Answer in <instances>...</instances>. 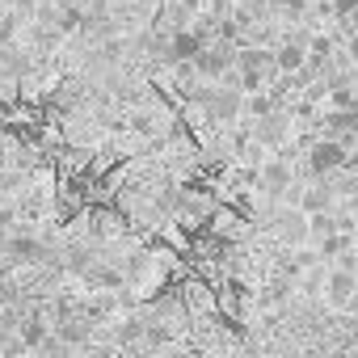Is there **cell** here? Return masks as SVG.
<instances>
[{
  "label": "cell",
  "mask_w": 358,
  "mask_h": 358,
  "mask_svg": "<svg viewBox=\"0 0 358 358\" xmlns=\"http://www.w3.org/2000/svg\"><path fill=\"white\" fill-rule=\"evenodd\" d=\"M354 295H358V270H354V262L350 266H333L324 274V303L337 308V312H345L354 303Z\"/></svg>",
  "instance_id": "6da1fadb"
},
{
  "label": "cell",
  "mask_w": 358,
  "mask_h": 358,
  "mask_svg": "<svg viewBox=\"0 0 358 358\" xmlns=\"http://www.w3.org/2000/svg\"><path fill=\"white\" fill-rule=\"evenodd\" d=\"M194 68H199V76H203V80H220L224 72H232V68H236V47H232V43H224V38H215V43H207V47L199 51Z\"/></svg>",
  "instance_id": "7a4b0ae2"
},
{
  "label": "cell",
  "mask_w": 358,
  "mask_h": 358,
  "mask_svg": "<svg viewBox=\"0 0 358 358\" xmlns=\"http://www.w3.org/2000/svg\"><path fill=\"white\" fill-rule=\"evenodd\" d=\"M337 169H345V143L341 139H316L308 148V173L312 177H329Z\"/></svg>",
  "instance_id": "3957f363"
},
{
  "label": "cell",
  "mask_w": 358,
  "mask_h": 358,
  "mask_svg": "<svg viewBox=\"0 0 358 358\" xmlns=\"http://www.w3.org/2000/svg\"><path fill=\"white\" fill-rule=\"evenodd\" d=\"M274 232L287 245H303V241H312V215L303 207H278L274 211Z\"/></svg>",
  "instance_id": "277c9868"
},
{
  "label": "cell",
  "mask_w": 358,
  "mask_h": 358,
  "mask_svg": "<svg viewBox=\"0 0 358 358\" xmlns=\"http://www.w3.org/2000/svg\"><path fill=\"white\" fill-rule=\"evenodd\" d=\"M291 186H295V173H291V164H282V160H270V164H262V173H257V190H262L266 199L282 203V199L291 194Z\"/></svg>",
  "instance_id": "5b68a950"
},
{
  "label": "cell",
  "mask_w": 358,
  "mask_h": 358,
  "mask_svg": "<svg viewBox=\"0 0 358 358\" xmlns=\"http://www.w3.org/2000/svg\"><path fill=\"white\" fill-rule=\"evenodd\" d=\"M203 110L211 122H232L241 114V89H207Z\"/></svg>",
  "instance_id": "8992f818"
},
{
  "label": "cell",
  "mask_w": 358,
  "mask_h": 358,
  "mask_svg": "<svg viewBox=\"0 0 358 358\" xmlns=\"http://www.w3.org/2000/svg\"><path fill=\"white\" fill-rule=\"evenodd\" d=\"M203 47H207V38L199 30H173L169 34V59L173 64H194Z\"/></svg>",
  "instance_id": "52a82bcc"
},
{
  "label": "cell",
  "mask_w": 358,
  "mask_h": 358,
  "mask_svg": "<svg viewBox=\"0 0 358 358\" xmlns=\"http://www.w3.org/2000/svg\"><path fill=\"white\" fill-rule=\"evenodd\" d=\"M274 68H278V76L303 72V68H308V43H299V38L278 43V47H274Z\"/></svg>",
  "instance_id": "ba28073f"
},
{
  "label": "cell",
  "mask_w": 358,
  "mask_h": 358,
  "mask_svg": "<svg viewBox=\"0 0 358 358\" xmlns=\"http://www.w3.org/2000/svg\"><path fill=\"white\" fill-rule=\"evenodd\" d=\"M329 182V190H333V199L345 207V203H358V169H337V173H329L324 177Z\"/></svg>",
  "instance_id": "9c48e42d"
},
{
  "label": "cell",
  "mask_w": 358,
  "mask_h": 358,
  "mask_svg": "<svg viewBox=\"0 0 358 358\" xmlns=\"http://www.w3.org/2000/svg\"><path fill=\"white\" fill-rule=\"evenodd\" d=\"M287 135H291L287 114H270V110H266V114L257 118V139H262V143H270V148H274V143H282Z\"/></svg>",
  "instance_id": "30bf717a"
},
{
  "label": "cell",
  "mask_w": 358,
  "mask_h": 358,
  "mask_svg": "<svg viewBox=\"0 0 358 358\" xmlns=\"http://www.w3.org/2000/svg\"><path fill=\"white\" fill-rule=\"evenodd\" d=\"M118 350H114V341H97V337H89L85 345H80V358H114Z\"/></svg>",
  "instance_id": "8fae6325"
},
{
  "label": "cell",
  "mask_w": 358,
  "mask_h": 358,
  "mask_svg": "<svg viewBox=\"0 0 358 358\" xmlns=\"http://www.w3.org/2000/svg\"><path fill=\"white\" fill-rule=\"evenodd\" d=\"M72 5H76L85 17H101V13H106V0H72Z\"/></svg>",
  "instance_id": "7c38bea8"
},
{
  "label": "cell",
  "mask_w": 358,
  "mask_h": 358,
  "mask_svg": "<svg viewBox=\"0 0 358 358\" xmlns=\"http://www.w3.org/2000/svg\"><path fill=\"white\" fill-rule=\"evenodd\" d=\"M337 17H345V22L358 26V0H337Z\"/></svg>",
  "instance_id": "4fadbf2b"
},
{
  "label": "cell",
  "mask_w": 358,
  "mask_h": 358,
  "mask_svg": "<svg viewBox=\"0 0 358 358\" xmlns=\"http://www.w3.org/2000/svg\"><path fill=\"white\" fill-rule=\"evenodd\" d=\"M350 55H354V59H358V34H354V38H350Z\"/></svg>",
  "instance_id": "5bb4252c"
},
{
  "label": "cell",
  "mask_w": 358,
  "mask_h": 358,
  "mask_svg": "<svg viewBox=\"0 0 358 358\" xmlns=\"http://www.w3.org/2000/svg\"><path fill=\"white\" fill-rule=\"evenodd\" d=\"M354 270H358V262H354Z\"/></svg>",
  "instance_id": "9a60e30c"
}]
</instances>
